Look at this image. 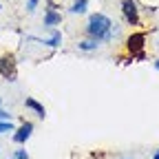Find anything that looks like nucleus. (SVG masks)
<instances>
[{
	"instance_id": "nucleus-8",
	"label": "nucleus",
	"mask_w": 159,
	"mask_h": 159,
	"mask_svg": "<svg viewBox=\"0 0 159 159\" xmlns=\"http://www.w3.org/2000/svg\"><path fill=\"white\" fill-rule=\"evenodd\" d=\"M38 42L40 44H47V47H60V44H62V33H60V31H53V35L49 38V40H38Z\"/></svg>"
},
{
	"instance_id": "nucleus-5",
	"label": "nucleus",
	"mask_w": 159,
	"mask_h": 159,
	"mask_svg": "<svg viewBox=\"0 0 159 159\" xmlns=\"http://www.w3.org/2000/svg\"><path fill=\"white\" fill-rule=\"evenodd\" d=\"M31 130H33V124H31V122H25L22 126H20V128L16 130V135H13V142H16V144H25L27 139L31 137Z\"/></svg>"
},
{
	"instance_id": "nucleus-4",
	"label": "nucleus",
	"mask_w": 159,
	"mask_h": 159,
	"mask_svg": "<svg viewBox=\"0 0 159 159\" xmlns=\"http://www.w3.org/2000/svg\"><path fill=\"white\" fill-rule=\"evenodd\" d=\"M122 11H124V18H126L128 25L135 27V25L139 22V11H137L135 0H124V2H122Z\"/></svg>"
},
{
	"instance_id": "nucleus-9",
	"label": "nucleus",
	"mask_w": 159,
	"mask_h": 159,
	"mask_svg": "<svg viewBox=\"0 0 159 159\" xmlns=\"http://www.w3.org/2000/svg\"><path fill=\"white\" fill-rule=\"evenodd\" d=\"M86 0H75L73 2V7H71V13H84L86 11Z\"/></svg>"
},
{
	"instance_id": "nucleus-14",
	"label": "nucleus",
	"mask_w": 159,
	"mask_h": 159,
	"mask_svg": "<svg viewBox=\"0 0 159 159\" xmlns=\"http://www.w3.org/2000/svg\"><path fill=\"white\" fill-rule=\"evenodd\" d=\"M0 119H11V115H9V113H5V111H0Z\"/></svg>"
},
{
	"instance_id": "nucleus-1",
	"label": "nucleus",
	"mask_w": 159,
	"mask_h": 159,
	"mask_svg": "<svg viewBox=\"0 0 159 159\" xmlns=\"http://www.w3.org/2000/svg\"><path fill=\"white\" fill-rule=\"evenodd\" d=\"M86 33L89 38L97 40V42H111L113 35L117 33V29L113 27L111 18L104 13H93L89 18V25H86Z\"/></svg>"
},
{
	"instance_id": "nucleus-12",
	"label": "nucleus",
	"mask_w": 159,
	"mask_h": 159,
	"mask_svg": "<svg viewBox=\"0 0 159 159\" xmlns=\"http://www.w3.org/2000/svg\"><path fill=\"white\" fill-rule=\"evenodd\" d=\"M35 7H38V0H27V11H29V13H33Z\"/></svg>"
},
{
	"instance_id": "nucleus-16",
	"label": "nucleus",
	"mask_w": 159,
	"mask_h": 159,
	"mask_svg": "<svg viewBox=\"0 0 159 159\" xmlns=\"http://www.w3.org/2000/svg\"><path fill=\"white\" fill-rule=\"evenodd\" d=\"M152 159H159V150H157V152H155V157H152Z\"/></svg>"
},
{
	"instance_id": "nucleus-7",
	"label": "nucleus",
	"mask_w": 159,
	"mask_h": 159,
	"mask_svg": "<svg viewBox=\"0 0 159 159\" xmlns=\"http://www.w3.org/2000/svg\"><path fill=\"white\" fill-rule=\"evenodd\" d=\"M25 106H27V108H31V111H33V113H35L38 117H44V115H47L44 106L40 104V102H35L33 97H27V99H25Z\"/></svg>"
},
{
	"instance_id": "nucleus-17",
	"label": "nucleus",
	"mask_w": 159,
	"mask_h": 159,
	"mask_svg": "<svg viewBox=\"0 0 159 159\" xmlns=\"http://www.w3.org/2000/svg\"><path fill=\"white\" fill-rule=\"evenodd\" d=\"M11 159H16V157H11Z\"/></svg>"
},
{
	"instance_id": "nucleus-10",
	"label": "nucleus",
	"mask_w": 159,
	"mask_h": 159,
	"mask_svg": "<svg viewBox=\"0 0 159 159\" xmlns=\"http://www.w3.org/2000/svg\"><path fill=\"white\" fill-rule=\"evenodd\" d=\"M97 44H99L97 40L91 38V40H84V42H80V49H82V51H93V49H97Z\"/></svg>"
},
{
	"instance_id": "nucleus-11",
	"label": "nucleus",
	"mask_w": 159,
	"mask_h": 159,
	"mask_svg": "<svg viewBox=\"0 0 159 159\" xmlns=\"http://www.w3.org/2000/svg\"><path fill=\"white\" fill-rule=\"evenodd\" d=\"M0 133H13L11 119H2V122H0Z\"/></svg>"
},
{
	"instance_id": "nucleus-3",
	"label": "nucleus",
	"mask_w": 159,
	"mask_h": 159,
	"mask_svg": "<svg viewBox=\"0 0 159 159\" xmlns=\"http://www.w3.org/2000/svg\"><path fill=\"white\" fill-rule=\"evenodd\" d=\"M0 75L5 80H9V82L16 80V60H13V55H2L0 57Z\"/></svg>"
},
{
	"instance_id": "nucleus-15",
	"label": "nucleus",
	"mask_w": 159,
	"mask_h": 159,
	"mask_svg": "<svg viewBox=\"0 0 159 159\" xmlns=\"http://www.w3.org/2000/svg\"><path fill=\"white\" fill-rule=\"evenodd\" d=\"M155 69H157V71H159V60H157V62H155Z\"/></svg>"
},
{
	"instance_id": "nucleus-13",
	"label": "nucleus",
	"mask_w": 159,
	"mask_h": 159,
	"mask_svg": "<svg viewBox=\"0 0 159 159\" xmlns=\"http://www.w3.org/2000/svg\"><path fill=\"white\" fill-rule=\"evenodd\" d=\"M13 157H16V159H29L27 150H16V152H13Z\"/></svg>"
},
{
	"instance_id": "nucleus-6",
	"label": "nucleus",
	"mask_w": 159,
	"mask_h": 159,
	"mask_svg": "<svg viewBox=\"0 0 159 159\" xmlns=\"http://www.w3.org/2000/svg\"><path fill=\"white\" fill-rule=\"evenodd\" d=\"M60 22H62V16H60L57 11H53V9H47V13H44V27H55Z\"/></svg>"
},
{
	"instance_id": "nucleus-2",
	"label": "nucleus",
	"mask_w": 159,
	"mask_h": 159,
	"mask_svg": "<svg viewBox=\"0 0 159 159\" xmlns=\"http://www.w3.org/2000/svg\"><path fill=\"white\" fill-rule=\"evenodd\" d=\"M144 44H146V35H144V33H133V35H128V40H126L128 53H130L133 57H139V60L144 57Z\"/></svg>"
}]
</instances>
